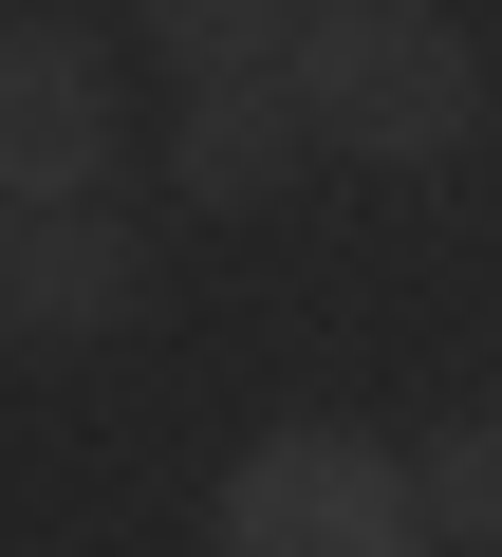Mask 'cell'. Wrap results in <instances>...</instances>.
I'll return each mask as SVG.
<instances>
[{
  "instance_id": "6da1fadb",
  "label": "cell",
  "mask_w": 502,
  "mask_h": 557,
  "mask_svg": "<svg viewBox=\"0 0 502 557\" xmlns=\"http://www.w3.org/2000/svg\"><path fill=\"white\" fill-rule=\"evenodd\" d=\"M280 75H298L317 149H354V168H446L483 131V38L446 0H317Z\"/></svg>"
},
{
  "instance_id": "7a4b0ae2",
  "label": "cell",
  "mask_w": 502,
  "mask_h": 557,
  "mask_svg": "<svg viewBox=\"0 0 502 557\" xmlns=\"http://www.w3.org/2000/svg\"><path fill=\"white\" fill-rule=\"evenodd\" d=\"M205 557H428V483L372 428H261L205 483Z\"/></svg>"
},
{
  "instance_id": "3957f363",
  "label": "cell",
  "mask_w": 502,
  "mask_h": 557,
  "mask_svg": "<svg viewBox=\"0 0 502 557\" xmlns=\"http://www.w3.org/2000/svg\"><path fill=\"white\" fill-rule=\"evenodd\" d=\"M112 149H131V112H112V38L20 0V20H0V205H94Z\"/></svg>"
},
{
  "instance_id": "277c9868",
  "label": "cell",
  "mask_w": 502,
  "mask_h": 557,
  "mask_svg": "<svg viewBox=\"0 0 502 557\" xmlns=\"http://www.w3.org/2000/svg\"><path fill=\"white\" fill-rule=\"evenodd\" d=\"M149 317V242L112 205H0V335L20 354H94Z\"/></svg>"
},
{
  "instance_id": "5b68a950",
  "label": "cell",
  "mask_w": 502,
  "mask_h": 557,
  "mask_svg": "<svg viewBox=\"0 0 502 557\" xmlns=\"http://www.w3.org/2000/svg\"><path fill=\"white\" fill-rule=\"evenodd\" d=\"M298 168H317V112H298V75H186V94H168V186H186L205 223L280 205Z\"/></svg>"
},
{
  "instance_id": "8992f818",
  "label": "cell",
  "mask_w": 502,
  "mask_h": 557,
  "mask_svg": "<svg viewBox=\"0 0 502 557\" xmlns=\"http://www.w3.org/2000/svg\"><path fill=\"white\" fill-rule=\"evenodd\" d=\"M131 38L168 75H280L298 57V0H131Z\"/></svg>"
},
{
  "instance_id": "52a82bcc",
  "label": "cell",
  "mask_w": 502,
  "mask_h": 557,
  "mask_svg": "<svg viewBox=\"0 0 502 557\" xmlns=\"http://www.w3.org/2000/svg\"><path fill=\"white\" fill-rule=\"evenodd\" d=\"M428 483V557H502V409H465L446 446H409Z\"/></svg>"
},
{
  "instance_id": "ba28073f",
  "label": "cell",
  "mask_w": 502,
  "mask_h": 557,
  "mask_svg": "<svg viewBox=\"0 0 502 557\" xmlns=\"http://www.w3.org/2000/svg\"><path fill=\"white\" fill-rule=\"evenodd\" d=\"M0 20H20V0H0Z\"/></svg>"
},
{
  "instance_id": "9c48e42d",
  "label": "cell",
  "mask_w": 502,
  "mask_h": 557,
  "mask_svg": "<svg viewBox=\"0 0 502 557\" xmlns=\"http://www.w3.org/2000/svg\"><path fill=\"white\" fill-rule=\"evenodd\" d=\"M298 20H317V0H298Z\"/></svg>"
}]
</instances>
